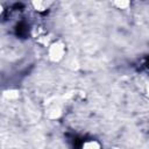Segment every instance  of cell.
<instances>
[{
    "label": "cell",
    "mask_w": 149,
    "mask_h": 149,
    "mask_svg": "<svg viewBox=\"0 0 149 149\" xmlns=\"http://www.w3.org/2000/svg\"><path fill=\"white\" fill-rule=\"evenodd\" d=\"M48 58L52 63H59L64 59L66 54V45L62 40L52 41L48 47Z\"/></svg>",
    "instance_id": "obj_1"
},
{
    "label": "cell",
    "mask_w": 149,
    "mask_h": 149,
    "mask_svg": "<svg viewBox=\"0 0 149 149\" xmlns=\"http://www.w3.org/2000/svg\"><path fill=\"white\" fill-rule=\"evenodd\" d=\"M30 5L35 12L45 13L54 6V1H51V0H34L30 2Z\"/></svg>",
    "instance_id": "obj_2"
},
{
    "label": "cell",
    "mask_w": 149,
    "mask_h": 149,
    "mask_svg": "<svg viewBox=\"0 0 149 149\" xmlns=\"http://www.w3.org/2000/svg\"><path fill=\"white\" fill-rule=\"evenodd\" d=\"M80 149H102V146L98 140L90 139V140H86L85 142H83Z\"/></svg>",
    "instance_id": "obj_3"
},
{
    "label": "cell",
    "mask_w": 149,
    "mask_h": 149,
    "mask_svg": "<svg viewBox=\"0 0 149 149\" xmlns=\"http://www.w3.org/2000/svg\"><path fill=\"white\" fill-rule=\"evenodd\" d=\"M113 6L116 7L118 9H127L130 6V2L127 0H116L113 2Z\"/></svg>",
    "instance_id": "obj_4"
},
{
    "label": "cell",
    "mask_w": 149,
    "mask_h": 149,
    "mask_svg": "<svg viewBox=\"0 0 149 149\" xmlns=\"http://www.w3.org/2000/svg\"><path fill=\"white\" fill-rule=\"evenodd\" d=\"M144 93H146L147 98H149V83L146 85V88H144Z\"/></svg>",
    "instance_id": "obj_5"
},
{
    "label": "cell",
    "mask_w": 149,
    "mask_h": 149,
    "mask_svg": "<svg viewBox=\"0 0 149 149\" xmlns=\"http://www.w3.org/2000/svg\"><path fill=\"white\" fill-rule=\"evenodd\" d=\"M111 149H120V148H118V147H113V148H111Z\"/></svg>",
    "instance_id": "obj_6"
}]
</instances>
